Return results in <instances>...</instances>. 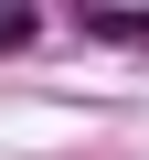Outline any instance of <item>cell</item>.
I'll return each instance as SVG.
<instances>
[{
	"mask_svg": "<svg viewBox=\"0 0 149 160\" xmlns=\"http://www.w3.org/2000/svg\"><path fill=\"white\" fill-rule=\"evenodd\" d=\"M32 43V11H22V0H0V53H22Z\"/></svg>",
	"mask_w": 149,
	"mask_h": 160,
	"instance_id": "cell-1",
	"label": "cell"
}]
</instances>
